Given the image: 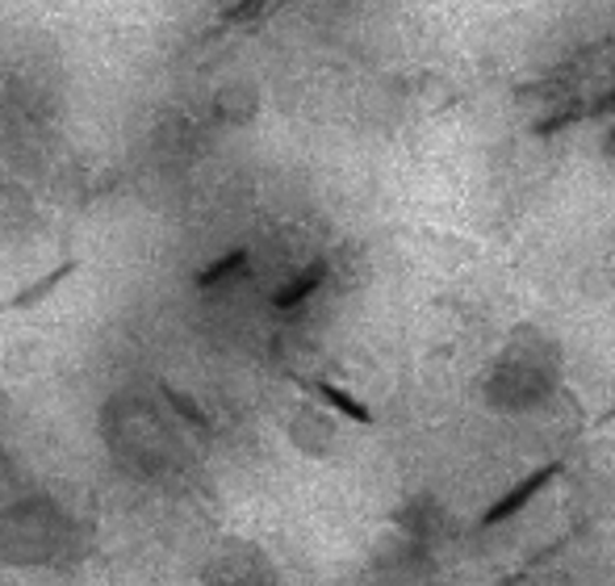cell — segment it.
<instances>
[{"instance_id": "obj_3", "label": "cell", "mask_w": 615, "mask_h": 586, "mask_svg": "<svg viewBox=\"0 0 615 586\" xmlns=\"http://www.w3.org/2000/svg\"><path fill=\"white\" fill-rule=\"evenodd\" d=\"M327 272H331V265H327V260H315L306 272H297V281L290 285V290H281L276 297H272V306H276V310H294L302 297H310V293L327 281Z\"/></svg>"}, {"instance_id": "obj_5", "label": "cell", "mask_w": 615, "mask_h": 586, "mask_svg": "<svg viewBox=\"0 0 615 586\" xmlns=\"http://www.w3.org/2000/svg\"><path fill=\"white\" fill-rule=\"evenodd\" d=\"M160 394H163V399H168V406H172V411H176V415H181V419H185L188 427H201V431H214V424H210V415H206V411H201L197 402L188 399L185 390H176V386H168V381H163V386H160Z\"/></svg>"}, {"instance_id": "obj_1", "label": "cell", "mask_w": 615, "mask_h": 586, "mask_svg": "<svg viewBox=\"0 0 615 586\" xmlns=\"http://www.w3.org/2000/svg\"><path fill=\"white\" fill-rule=\"evenodd\" d=\"M562 461H549V465H544V469H536L532 478H524V486H515V490H511L507 499H499V503L490 506V511H485L482 515V528H494V524H507L511 515H519V511H524V506L532 503L536 495H540V490H544V486H549V481L553 478H562Z\"/></svg>"}, {"instance_id": "obj_7", "label": "cell", "mask_w": 615, "mask_h": 586, "mask_svg": "<svg viewBox=\"0 0 615 586\" xmlns=\"http://www.w3.org/2000/svg\"><path fill=\"white\" fill-rule=\"evenodd\" d=\"M276 4H281V0H239V4L226 13V22H231V26H251V22H265Z\"/></svg>"}, {"instance_id": "obj_2", "label": "cell", "mask_w": 615, "mask_h": 586, "mask_svg": "<svg viewBox=\"0 0 615 586\" xmlns=\"http://www.w3.org/2000/svg\"><path fill=\"white\" fill-rule=\"evenodd\" d=\"M81 272V260L72 256V260H63V265H54L51 272H42L34 285H26V290L17 293V297H9L4 302V310H13V315H22V310H34V306H42L51 293H59L63 290V281H72Z\"/></svg>"}, {"instance_id": "obj_4", "label": "cell", "mask_w": 615, "mask_h": 586, "mask_svg": "<svg viewBox=\"0 0 615 586\" xmlns=\"http://www.w3.org/2000/svg\"><path fill=\"white\" fill-rule=\"evenodd\" d=\"M310 390L319 394L327 406H335L340 415H348V419H356V424H373V415H369V406L365 402H356V399H348L344 390H335L331 381H310Z\"/></svg>"}, {"instance_id": "obj_6", "label": "cell", "mask_w": 615, "mask_h": 586, "mask_svg": "<svg viewBox=\"0 0 615 586\" xmlns=\"http://www.w3.org/2000/svg\"><path fill=\"white\" fill-rule=\"evenodd\" d=\"M243 265H247V252H231V256L218 260L214 268H201V272H197V290H214V285H222L226 277H235Z\"/></svg>"}]
</instances>
